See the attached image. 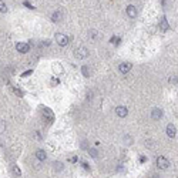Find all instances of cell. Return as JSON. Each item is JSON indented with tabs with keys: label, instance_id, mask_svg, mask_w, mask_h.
<instances>
[{
	"label": "cell",
	"instance_id": "8fae6325",
	"mask_svg": "<svg viewBox=\"0 0 178 178\" xmlns=\"http://www.w3.org/2000/svg\"><path fill=\"white\" fill-rule=\"evenodd\" d=\"M160 29H161L162 32H167V30L170 29V24H168V20H167L165 17H161V19H160Z\"/></svg>",
	"mask_w": 178,
	"mask_h": 178
},
{
	"label": "cell",
	"instance_id": "cb8c5ba5",
	"mask_svg": "<svg viewBox=\"0 0 178 178\" xmlns=\"http://www.w3.org/2000/svg\"><path fill=\"white\" fill-rule=\"evenodd\" d=\"M90 37H96V32H94V30L90 32Z\"/></svg>",
	"mask_w": 178,
	"mask_h": 178
},
{
	"label": "cell",
	"instance_id": "d6986e66",
	"mask_svg": "<svg viewBox=\"0 0 178 178\" xmlns=\"http://www.w3.org/2000/svg\"><path fill=\"white\" fill-rule=\"evenodd\" d=\"M13 171H14V174H16V175H21V171H20V168H19L17 165L13 167Z\"/></svg>",
	"mask_w": 178,
	"mask_h": 178
},
{
	"label": "cell",
	"instance_id": "d4e9b609",
	"mask_svg": "<svg viewBox=\"0 0 178 178\" xmlns=\"http://www.w3.org/2000/svg\"><path fill=\"white\" fill-rule=\"evenodd\" d=\"M152 178H160V177H158V175H154V177H152Z\"/></svg>",
	"mask_w": 178,
	"mask_h": 178
},
{
	"label": "cell",
	"instance_id": "e0dca14e",
	"mask_svg": "<svg viewBox=\"0 0 178 178\" xmlns=\"http://www.w3.org/2000/svg\"><path fill=\"white\" fill-rule=\"evenodd\" d=\"M88 154H90L93 158H96V157H97V151H96L94 148H88Z\"/></svg>",
	"mask_w": 178,
	"mask_h": 178
},
{
	"label": "cell",
	"instance_id": "ffe728a7",
	"mask_svg": "<svg viewBox=\"0 0 178 178\" xmlns=\"http://www.w3.org/2000/svg\"><path fill=\"white\" fill-rule=\"evenodd\" d=\"M168 81H170V83H172V84H175V83L178 81L177 76H172V77H170V79H168Z\"/></svg>",
	"mask_w": 178,
	"mask_h": 178
},
{
	"label": "cell",
	"instance_id": "ba28073f",
	"mask_svg": "<svg viewBox=\"0 0 178 178\" xmlns=\"http://www.w3.org/2000/svg\"><path fill=\"white\" fill-rule=\"evenodd\" d=\"M126 12H127L128 17H131V19H135V17H137V7H135V6H132V4H130Z\"/></svg>",
	"mask_w": 178,
	"mask_h": 178
},
{
	"label": "cell",
	"instance_id": "7c38bea8",
	"mask_svg": "<svg viewBox=\"0 0 178 178\" xmlns=\"http://www.w3.org/2000/svg\"><path fill=\"white\" fill-rule=\"evenodd\" d=\"M43 115H44V118H46V117L49 118V123H51L53 118H54V117H53V113L50 111L49 108H43Z\"/></svg>",
	"mask_w": 178,
	"mask_h": 178
},
{
	"label": "cell",
	"instance_id": "7a4b0ae2",
	"mask_svg": "<svg viewBox=\"0 0 178 178\" xmlns=\"http://www.w3.org/2000/svg\"><path fill=\"white\" fill-rule=\"evenodd\" d=\"M56 41H57V44H59V46L64 47V46H67V44H68V37H67L66 34L57 33V34H56Z\"/></svg>",
	"mask_w": 178,
	"mask_h": 178
},
{
	"label": "cell",
	"instance_id": "9c48e42d",
	"mask_svg": "<svg viewBox=\"0 0 178 178\" xmlns=\"http://www.w3.org/2000/svg\"><path fill=\"white\" fill-rule=\"evenodd\" d=\"M161 117H162L161 108H152V111H151V118L152 120H160Z\"/></svg>",
	"mask_w": 178,
	"mask_h": 178
},
{
	"label": "cell",
	"instance_id": "9a60e30c",
	"mask_svg": "<svg viewBox=\"0 0 178 178\" xmlns=\"http://www.w3.org/2000/svg\"><path fill=\"white\" fill-rule=\"evenodd\" d=\"M7 12V6L3 0H0V13H6Z\"/></svg>",
	"mask_w": 178,
	"mask_h": 178
},
{
	"label": "cell",
	"instance_id": "603a6c76",
	"mask_svg": "<svg viewBox=\"0 0 178 178\" xmlns=\"http://www.w3.org/2000/svg\"><path fill=\"white\" fill-rule=\"evenodd\" d=\"M70 161H71V162H76V161H77V157H71V158H70Z\"/></svg>",
	"mask_w": 178,
	"mask_h": 178
},
{
	"label": "cell",
	"instance_id": "5bb4252c",
	"mask_svg": "<svg viewBox=\"0 0 178 178\" xmlns=\"http://www.w3.org/2000/svg\"><path fill=\"white\" fill-rule=\"evenodd\" d=\"M81 71H83V76H84V77H90V70H88L87 66H83V67H81Z\"/></svg>",
	"mask_w": 178,
	"mask_h": 178
},
{
	"label": "cell",
	"instance_id": "4fadbf2b",
	"mask_svg": "<svg viewBox=\"0 0 178 178\" xmlns=\"http://www.w3.org/2000/svg\"><path fill=\"white\" fill-rule=\"evenodd\" d=\"M61 17H63L61 12H54V13L51 14V20H53V21H60Z\"/></svg>",
	"mask_w": 178,
	"mask_h": 178
},
{
	"label": "cell",
	"instance_id": "277c9868",
	"mask_svg": "<svg viewBox=\"0 0 178 178\" xmlns=\"http://www.w3.org/2000/svg\"><path fill=\"white\" fill-rule=\"evenodd\" d=\"M16 50L19 53H29L30 50V46L27 43H17L16 44Z\"/></svg>",
	"mask_w": 178,
	"mask_h": 178
},
{
	"label": "cell",
	"instance_id": "6da1fadb",
	"mask_svg": "<svg viewBox=\"0 0 178 178\" xmlns=\"http://www.w3.org/2000/svg\"><path fill=\"white\" fill-rule=\"evenodd\" d=\"M157 167L160 168V170H167L168 167H170V161H168V158H165V157H162L160 155L158 158H157Z\"/></svg>",
	"mask_w": 178,
	"mask_h": 178
},
{
	"label": "cell",
	"instance_id": "44dd1931",
	"mask_svg": "<svg viewBox=\"0 0 178 178\" xmlns=\"http://www.w3.org/2000/svg\"><path fill=\"white\" fill-rule=\"evenodd\" d=\"M111 43H115V44H118V37H111Z\"/></svg>",
	"mask_w": 178,
	"mask_h": 178
},
{
	"label": "cell",
	"instance_id": "2e32d148",
	"mask_svg": "<svg viewBox=\"0 0 178 178\" xmlns=\"http://www.w3.org/2000/svg\"><path fill=\"white\" fill-rule=\"evenodd\" d=\"M53 167H54V170H56V171H63V164H61V162H54V164H53Z\"/></svg>",
	"mask_w": 178,
	"mask_h": 178
},
{
	"label": "cell",
	"instance_id": "8992f818",
	"mask_svg": "<svg viewBox=\"0 0 178 178\" xmlns=\"http://www.w3.org/2000/svg\"><path fill=\"white\" fill-rule=\"evenodd\" d=\"M131 67H132V64H131V63H128V61H126V63H121V64H120L118 70H120V73L127 74L130 70H131Z\"/></svg>",
	"mask_w": 178,
	"mask_h": 178
},
{
	"label": "cell",
	"instance_id": "ac0fdd59",
	"mask_svg": "<svg viewBox=\"0 0 178 178\" xmlns=\"http://www.w3.org/2000/svg\"><path fill=\"white\" fill-rule=\"evenodd\" d=\"M13 91H14V94H17L19 97H23V91H20L17 87H14V88H13Z\"/></svg>",
	"mask_w": 178,
	"mask_h": 178
},
{
	"label": "cell",
	"instance_id": "5b68a950",
	"mask_svg": "<svg viewBox=\"0 0 178 178\" xmlns=\"http://www.w3.org/2000/svg\"><path fill=\"white\" fill-rule=\"evenodd\" d=\"M115 114L118 115V117H127V114H128V110H127V107H124V106H118L117 108H115Z\"/></svg>",
	"mask_w": 178,
	"mask_h": 178
},
{
	"label": "cell",
	"instance_id": "7402d4cb",
	"mask_svg": "<svg viewBox=\"0 0 178 178\" xmlns=\"http://www.w3.org/2000/svg\"><path fill=\"white\" fill-rule=\"evenodd\" d=\"M51 84H53V86H54V84H59V80H57V79H53V80H51Z\"/></svg>",
	"mask_w": 178,
	"mask_h": 178
},
{
	"label": "cell",
	"instance_id": "3957f363",
	"mask_svg": "<svg viewBox=\"0 0 178 178\" xmlns=\"http://www.w3.org/2000/svg\"><path fill=\"white\" fill-rule=\"evenodd\" d=\"M88 56V50L86 49V47H79V49L74 50V57L76 59H86Z\"/></svg>",
	"mask_w": 178,
	"mask_h": 178
},
{
	"label": "cell",
	"instance_id": "52a82bcc",
	"mask_svg": "<svg viewBox=\"0 0 178 178\" xmlns=\"http://www.w3.org/2000/svg\"><path fill=\"white\" fill-rule=\"evenodd\" d=\"M175 134H177V128H175V126H174V124H168V126H167V135H168L170 138H174V137H175Z\"/></svg>",
	"mask_w": 178,
	"mask_h": 178
},
{
	"label": "cell",
	"instance_id": "30bf717a",
	"mask_svg": "<svg viewBox=\"0 0 178 178\" xmlns=\"http://www.w3.org/2000/svg\"><path fill=\"white\" fill-rule=\"evenodd\" d=\"M34 155H36V158H37L39 161H46V158H47V155H46V151H44V150H37Z\"/></svg>",
	"mask_w": 178,
	"mask_h": 178
}]
</instances>
